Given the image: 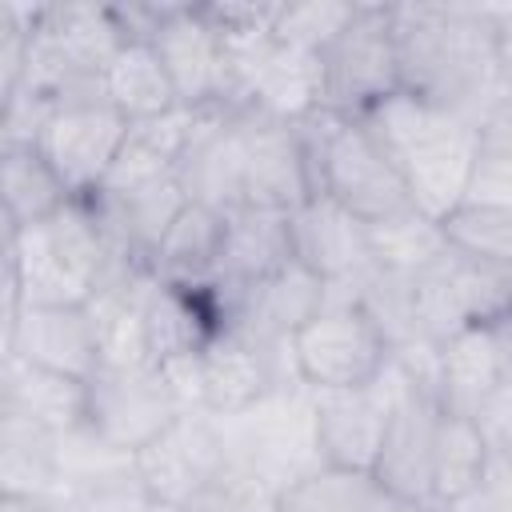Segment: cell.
<instances>
[{"instance_id":"obj_1","label":"cell","mask_w":512,"mask_h":512,"mask_svg":"<svg viewBox=\"0 0 512 512\" xmlns=\"http://www.w3.org/2000/svg\"><path fill=\"white\" fill-rule=\"evenodd\" d=\"M400 92L440 104L468 124L508 108V8L408 4L388 8Z\"/></svg>"},{"instance_id":"obj_2","label":"cell","mask_w":512,"mask_h":512,"mask_svg":"<svg viewBox=\"0 0 512 512\" xmlns=\"http://www.w3.org/2000/svg\"><path fill=\"white\" fill-rule=\"evenodd\" d=\"M360 120L400 172L404 192L420 216L440 220L460 204L480 144L476 124L400 88L364 108Z\"/></svg>"},{"instance_id":"obj_3","label":"cell","mask_w":512,"mask_h":512,"mask_svg":"<svg viewBox=\"0 0 512 512\" xmlns=\"http://www.w3.org/2000/svg\"><path fill=\"white\" fill-rule=\"evenodd\" d=\"M296 128L316 196H328L360 224H380L400 212H412L400 172L392 168V160L360 116L316 108L296 120Z\"/></svg>"},{"instance_id":"obj_4","label":"cell","mask_w":512,"mask_h":512,"mask_svg":"<svg viewBox=\"0 0 512 512\" xmlns=\"http://www.w3.org/2000/svg\"><path fill=\"white\" fill-rule=\"evenodd\" d=\"M112 268L108 240L88 200H68L56 216L20 228V308H84Z\"/></svg>"},{"instance_id":"obj_5","label":"cell","mask_w":512,"mask_h":512,"mask_svg":"<svg viewBox=\"0 0 512 512\" xmlns=\"http://www.w3.org/2000/svg\"><path fill=\"white\" fill-rule=\"evenodd\" d=\"M132 472L148 500L176 508H224L244 500L248 480L232 456L220 416L188 408L176 424L132 456Z\"/></svg>"},{"instance_id":"obj_6","label":"cell","mask_w":512,"mask_h":512,"mask_svg":"<svg viewBox=\"0 0 512 512\" xmlns=\"http://www.w3.org/2000/svg\"><path fill=\"white\" fill-rule=\"evenodd\" d=\"M288 360L296 380L308 392H340V388H364L384 376L392 364V348L376 320L348 296L328 292V304L304 320L288 340Z\"/></svg>"},{"instance_id":"obj_7","label":"cell","mask_w":512,"mask_h":512,"mask_svg":"<svg viewBox=\"0 0 512 512\" xmlns=\"http://www.w3.org/2000/svg\"><path fill=\"white\" fill-rule=\"evenodd\" d=\"M188 412L160 364H96L84 380V420L80 428L116 456L144 452L156 436H164L176 416Z\"/></svg>"},{"instance_id":"obj_8","label":"cell","mask_w":512,"mask_h":512,"mask_svg":"<svg viewBox=\"0 0 512 512\" xmlns=\"http://www.w3.org/2000/svg\"><path fill=\"white\" fill-rule=\"evenodd\" d=\"M320 64V108L360 116L376 100L400 88L392 16L380 4H356L352 20L324 44Z\"/></svg>"},{"instance_id":"obj_9","label":"cell","mask_w":512,"mask_h":512,"mask_svg":"<svg viewBox=\"0 0 512 512\" xmlns=\"http://www.w3.org/2000/svg\"><path fill=\"white\" fill-rule=\"evenodd\" d=\"M408 284H412L416 328L428 344H440L472 324L508 320V284H512L508 268L472 264L452 252H440L428 268L408 276Z\"/></svg>"},{"instance_id":"obj_10","label":"cell","mask_w":512,"mask_h":512,"mask_svg":"<svg viewBox=\"0 0 512 512\" xmlns=\"http://www.w3.org/2000/svg\"><path fill=\"white\" fill-rule=\"evenodd\" d=\"M128 128L132 124L104 100V92H88V96L56 104L32 144L56 168L72 200H84L108 176L112 160L120 156L128 140Z\"/></svg>"},{"instance_id":"obj_11","label":"cell","mask_w":512,"mask_h":512,"mask_svg":"<svg viewBox=\"0 0 512 512\" xmlns=\"http://www.w3.org/2000/svg\"><path fill=\"white\" fill-rule=\"evenodd\" d=\"M144 36L164 64L180 108H228V44L204 8H152Z\"/></svg>"},{"instance_id":"obj_12","label":"cell","mask_w":512,"mask_h":512,"mask_svg":"<svg viewBox=\"0 0 512 512\" xmlns=\"http://www.w3.org/2000/svg\"><path fill=\"white\" fill-rule=\"evenodd\" d=\"M236 140H240V180H244V208L284 212L292 216L304 208L312 192L308 156L300 144V128L252 108H232Z\"/></svg>"},{"instance_id":"obj_13","label":"cell","mask_w":512,"mask_h":512,"mask_svg":"<svg viewBox=\"0 0 512 512\" xmlns=\"http://www.w3.org/2000/svg\"><path fill=\"white\" fill-rule=\"evenodd\" d=\"M392 412V364L364 388L312 392V448L316 464L372 472Z\"/></svg>"},{"instance_id":"obj_14","label":"cell","mask_w":512,"mask_h":512,"mask_svg":"<svg viewBox=\"0 0 512 512\" xmlns=\"http://www.w3.org/2000/svg\"><path fill=\"white\" fill-rule=\"evenodd\" d=\"M436 388L400 372L392 364V412H388V432L376 456V480L392 488L396 496L432 508L428 492V464H432V428H436Z\"/></svg>"},{"instance_id":"obj_15","label":"cell","mask_w":512,"mask_h":512,"mask_svg":"<svg viewBox=\"0 0 512 512\" xmlns=\"http://www.w3.org/2000/svg\"><path fill=\"white\" fill-rule=\"evenodd\" d=\"M276 384V348L236 324H220L200 348V412L208 416H240Z\"/></svg>"},{"instance_id":"obj_16","label":"cell","mask_w":512,"mask_h":512,"mask_svg":"<svg viewBox=\"0 0 512 512\" xmlns=\"http://www.w3.org/2000/svg\"><path fill=\"white\" fill-rule=\"evenodd\" d=\"M172 176L192 204H208L220 212L244 208L240 180V140L232 124V108H196V124L172 164Z\"/></svg>"},{"instance_id":"obj_17","label":"cell","mask_w":512,"mask_h":512,"mask_svg":"<svg viewBox=\"0 0 512 512\" xmlns=\"http://www.w3.org/2000/svg\"><path fill=\"white\" fill-rule=\"evenodd\" d=\"M288 228H292V256L308 272H316L328 284V292L352 288L364 272H372L364 224L328 196H312L304 208H296L288 216Z\"/></svg>"},{"instance_id":"obj_18","label":"cell","mask_w":512,"mask_h":512,"mask_svg":"<svg viewBox=\"0 0 512 512\" xmlns=\"http://www.w3.org/2000/svg\"><path fill=\"white\" fill-rule=\"evenodd\" d=\"M4 348L36 368H48L68 380H88L100 364L96 320L84 308H20Z\"/></svg>"},{"instance_id":"obj_19","label":"cell","mask_w":512,"mask_h":512,"mask_svg":"<svg viewBox=\"0 0 512 512\" xmlns=\"http://www.w3.org/2000/svg\"><path fill=\"white\" fill-rule=\"evenodd\" d=\"M64 488V436L0 392V500H56Z\"/></svg>"},{"instance_id":"obj_20","label":"cell","mask_w":512,"mask_h":512,"mask_svg":"<svg viewBox=\"0 0 512 512\" xmlns=\"http://www.w3.org/2000/svg\"><path fill=\"white\" fill-rule=\"evenodd\" d=\"M288 260H292L288 216L284 212H260V208H236V212H228V236H224V252H220L216 276L204 288L216 296L220 316H224L228 304L240 292H248L252 284L268 280Z\"/></svg>"},{"instance_id":"obj_21","label":"cell","mask_w":512,"mask_h":512,"mask_svg":"<svg viewBox=\"0 0 512 512\" xmlns=\"http://www.w3.org/2000/svg\"><path fill=\"white\" fill-rule=\"evenodd\" d=\"M508 384V320L472 324L436 344V400L440 408L472 416L476 404Z\"/></svg>"},{"instance_id":"obj_22","label":"cell","mask_w":512,"mask_h":512,"mask_svg":"<svg viewBox=\"0 0 512 512\" xmlns=\"http://www.w3.org/2000/svg\"><path fill=\"white\" fill-rule=\"evenodd\" d=\"M268 512H428L376 480V472L312 464L308 472L280 484Z\"/></svg>"},{"instance_id":"obj_23","label":"cell","mask_w":512,"mask_h":512,"mask_svg":"<svg viewBox=\"0 0 512 512\" xmlns=\"http://www.w3.org/2000/svg\"><path fill=\"white\" fill-rule=\"evenodd\" d=\"M224 236H228V212L184 200V208L176 212V220L168 224L152 256V276L164 284H184V288L212 284L220 252H224Z\"/></svg>"},{"instance_id":"obj_24","label":"cell","mask_w":512,"mask_h":512,"mask_svg":"<svg viewBox=\"0 0 512 512\" xmlns=\"http://www.w3.org/2000/svg\"><path fill=\"white\" fill-rule=\"evenodd\" d=\"M100 92L128 124H144V120H156V116L180 108L172 80H168L160 56L152 52L148 36H128L116 48L108 68L100 72Z\"/></svg>"},{"instance_id":"obj_25","label":"cell","mask_w":512,"mask_h":512,"mask_svg":"<svg viewBox=\"0 0 512 512\" xmlns=\"http://www.w3.org/2000/svg\"><path fill=\"white\" fill-rule=\"evenodd\" d=\"M488 460H492V448L480 436V428L472 424V416L440 408L436 428H432V464H428L432 508H448L468 488H476Z\"/></svg>"},{"instance_id":"obj_26","label":"cell","mask_w":512,"mask_h":512,"mask_svg":"<svg viewBox=\"0 0 512 512\" xmlns=\"http://www.w3.org/2000/svg\"><path fill=\"white\" fill-rule=\"evenodd\" d=\"M0 392L60 436L76 432L84 420V384L80 380L36 368V364L12 356L8 348L0 352Z\"/></svg>"},{"instance_id":"obj_27","label":"cell","mask_w":512,"mask_h":512,"mask_svg":"<svg viewBox=\"0 0 512 512\" xmlns=\"http://www.w3.org/2000/svg\"><path fill=\"white\" fill-rule=\"evenodd\" d=\"M72 192L56 176V168L44 160V152L28 140H12L0 156V204L12 212L20 228H32L48 216H56Z\"/></svg>"},{"instance_id":"obj_28","label":"cell","mask_w":512,"mask_h":512,"mask_svg":"<svg viewBox=\"0 0 512 512\" xmlns=\"http://www.w3.org/2000/svg\"><path fill=\"white\" fill-rule=\"evenodd\" d=\"M436 228H440L444 252L472 264L512 268V208L456 204L436 220Z\"/></svg>"},{"instance_id":"obj_29","label":"cell","mask_w":512,"mask_h":512,"mask_svg":"<svg viewBox=\"0 0 512 512\" xmlns=\"http://www.w3.org/2000/svg\"><path fill=\"white\" fill-rule=\"evenodd\" d=\"M364 232H368L372 264L384 268V272L416 276L420 268H428L444 252V240H440L436 220L420 216L416 208L412 212H400L392 220H380V224H364Z\"/></svg>"},{"instance_id":"obj_30","label":"cell","mask_w":512,"mask_h":512,"mask_svg":"<svg viewBox=\"0 0 512 512\" xmlns=\"http://www.w3.org/2000/svg\"><path fill=\"white\" fill-rule=\"evenodd\" d=\"M460 204L512 208V140H508V108L480 124L476 160L464 184Z\"/></svg>"},{"instance_id":"obj_31","label":"cell","mask_w":512,"mask_h":512,"mask_svg":"<svg viewBox=\"0 0 512 512\" xmlns=\"http://www.w3.org/2000/svg\"><path fill=\"white\" fill-rule=\"evenodd\" d=\"M356 4H324V0H304V4H276L272 16V40L304 52H324V44L352 20Z\"/></svg>"},{"instance_id":"obj_32","label":"cell","mask_w":512,"mask_h":512,"mask_svg":"<svg viewBox=\"0 0 512 512\" xmlns=\"http://www.w3.org/2000/svg\"><path fill=\"white\" fill-rule=\"evenodd\" d=\"M28 24L32 8L0 4V116L16 100L24 84V60H28Z\"/></svg>"},{"instance_id":"obj_33","label":"cell","mask_w":512,"mask_h":512,"mask_svg":"<svg viewBox=\"0 0 512 512\" xmlns=\"http://www.w3.org/2000/svg\"><path fill=\"white\" fill-rule=\"evenodd\" d=\"M440 512H512L508 500V452H492L484 476L476 480V488H468L460 500H452Z\"/></svg>"},{"instance_id":"obj_34","label":"cell","mask_w":512,"mask_h":512,"mask_svg":"<svg viewBox=\"0 0 512 512\" xmlns=\"http://www.w3.org/2000/svg\"><path fill=\"white\" fill-rule=\"evenodd\" d=\"M20 312V272H16V248L0 252V348L8 340V328Z\"/></svg>"},{"instance_id":"obj_35","label":"cell","mask_w":512,"mask_h":512,"mask_svg":"<svg viewBox=\"0 0 512 512\" xmlns=\"http://www.w3.org/2000/svg\"><path fill=\"white\" fill-rule=\"evenodd\" d=\"M16 240H20V224H16L12 212L0 204V252H4V248H16Z\"/></svg>"},{"instance_id":"obj_36","label":"cell","mask_w":512,"mask_h":512,"mask_svg":"<svg viewBox=\"0 0 512 512\" xmlns=\"http://www.w3.org/2000/svg\"><path fill=\"white\" fill-rule=\"evenodd\" d=\"M12 144V136H8V124H4V116H0V156H4V148Z\"/></svg>"},{"instance_id":"obj_37","label":"cell","mask_w":512,"mask_h":512,"mask_svg":"<svg viewBox=\"0 0 512 512\" xmlns=\"http://www.w3.org/2000/svg\"><path fill=\"white\" fill-rule=\"evenodd\" d=\"M428 512H440V508H428Z\"/></svg>"}]
</instances>
